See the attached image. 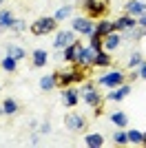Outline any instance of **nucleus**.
Wrapping results in <instances>:
<instances>
[{
	"instance_id": "obj_1",
	"label": "nucleus",
	"mask_w": 146,
	"mask_h": 148,
	"mask_svg": "<svg viewBox=\"0 0 146 148\" xmlns=\"http://www.w3.org/2000/svg\"><path fill=\"white\" fill-rule=\"evenodd\" d=\"M55 25H58V20H55V18H40V20H36V22L31 25V33H36V36H47V33H53V31H55Z\"/></svg>"
},
{
	"instance_id": "obj_2",
	"label": "nucleus",
	"mask_w": 146,
	"mask_h": 148,
	"mask_svg": "<svg viewBox=\"0 0 146 148\" xmlns=\"http://www.w3.org/2000/svg\"><path fill=\"white\" fill-rule=\"evenodd\" d=\"M73 29L80 31V33H84V36H91L93 31H95V25H93L91 20H86V18H75L73 20Z\"/></svg>"
},
{
	"instance_id": "obj_3",
	"label": "nucleus",
	"mask_w": 146,
	"mask_h": 148,
	"mask_svg": "<svg viewBox=\"0 0 146 148\" xmlns=\"http://www.w3.org/2000/svg\"><path fill=\"white\" fill-rule=\"evenodd\" d=\"M80 77H82V71H67V73H60V75H55L58 84H62V86H69L71 82H78Z\"/></svg>"
},
{
	"instance_id": "obj_4",
	"label": "nucleus",
	"mask_w": 146,
	"mask_h": 148,
	"mask_svg": "<svg viewBox=\"0 0 146 148\" xmlns=\"http://www.w3.org/2000/svg\"><path fill=\"white\" fill-rule=\"evenodd\" d=\"M122 82H124V75L122 73H106L100 77V84H104V86H120Z\"/></svg>"
},
{
	"instance_id": "obj_5",
	"label": "nucleus",
	"mask_w": 146,
	"mask_h": 148,
	"mask_svg": "<svg viewBox=\"0 0 146 148\" xmlns=\"http://www.w3.org/2000/svg\"><path fill=\"white\" fill-rule=\"evenodd\" d=\"M95 56H97V49H93V47L84 49V47H82V51H80V58H78V62L82 64V66H89V64H93Z\"/></svg>"
},
{
	"instance_id": "obj_6",
	"label": "nucleus",
	"mask_w": 146,
	"mask_h": 148,
	"mask_svg": "<svg viewBox=\"0 0 146 148\" xmlns=\"http://www.w3.org/2000/svg\"><path fill=\"white\" fill-rule=\"evenodd\" d=\"M80 51H82L80 42H75V40H73L71 44H67V51H64V60H69V62H78Z\"/></svg>"
},
{
	"instance_id": "obj_7",
	"label": "nucleus",
	"mask_w": 146,
	"mask_h": 148,
	"mask_svg": "<svg viewBox=\"0 0 146 148\" xmlns=\"http://www.w3.org/2000/svg\"><path fill=\"white\" fill-rule=\"evenodd\" d=\"M71 42H73V33H71V31H60V33L55 36L53 47H55V49H60V47H67V44H71Z\"/></svg>"
},
{
	"instance_id": "obj_8",
	"label": "nucleus",
	"mask_w": 146,
	"mask_h": 148,
	"mask_svg": "<svg viewBox=\"0 0 146 148\" xmlns=\"http://www.w3.org/2000/svg\"><path fill=\"white\" fill-rule=\"evenodd\" d=\"M84 7H86V11L91 13V16H102L104 13V5L97 2V0H84Z\"/></svg>"
},
{
	"instance_id": "obj_9",
	"label": "nucleus",
	"mask_w": 146,
	"mask_h": 148,
	"mask_svg": "<svg viewBox=\"0 0 146 148\" xmlns=\"http://www.w3.org/2000/svg\"><path fill=\"white\" fill-rule=\"evenodd\" d=\"M113 31H115V25H113V22H109V20H102V22L95 27V33H100L102 38L109 36V33H113Z\"/></svg>"
},
{
	"instance_id": "obj_10",
	"label": "nucleus",
	"mask_w": 146,
	"mask_h": 148,
	"mask_svg": "<svg viewBox=\"0 0 146 148\" xmlns=\"http://www.w3.org/2000/svg\"><path fill=\"white\" fill-rule=\"evenodd\" d=\"M117 44H120V36L117 33H109V36H104V42H102V49L111 51V49H115Z\"/></svg>"
},
{
	"instance_id": "obj_11",
	"label": "nucleus",
	"mask_w": 146,
	"mask_h": 148,
	"mask_svg": "<svg viewBox=\"0 0 146 148\" xmlns=\"http://www.w3.org/2000/svg\"><path fill=\"white\" fill-rule=\"evenodd\" d=\"M67 126H69L71 130L84 128V117H80V115H69V117H67Z\"/></svg>"
},
{
	"instance_id": "obj_12",
	"label": "nucleus",
	"mask_w": 146,
	"mask_h": 148,
	"mask_svg": "<svg viewBox=\"0 0 146 148\" xmlns=\"http://www.w3.org/2000/svg\"><path fill=\"white\" fill-rule=\"evenodd\" d=\"M84 99H86V104H91V106H100V95L91 86H84Z\"/></svg>"
},
{
	"instance_id": "obj_13",
	"label": "nucleus",
	"mask_w": 146,
	"mask_h": 148,
	"mask_svg": "<svg viewBox=\"0 0 146 148\" xmlns=\"http://www.w3.org/2000/svg\"><path fill=\"white\" fill-rule=\"evenodd\" d=\"M144 11H146V5H144V2H137V0L126 2V13H144Z\"/></svg>"
},
{
	"instance_id": "obj_14",
	"label": "nucleus",
	"mask_w": 146,
	"mask_h": 148,
	"mask_svg": "<svg viewBox=\"0 0 146 148\" xmlns=\"http://www.w3.org/2000/svg\"><path fill=\"white\" fill-rule=\"evenodd\" d=\"M128 93H131V86H122L120 91H111V93H109V99H113V102H120L122 97H126Z\"/></svg>"
},
{
	"instance_id": "obj_15",
	"label": "nucleus",
	"mask_w": 146,
	"mask_h": 148,
	"mask_svg": "<svg viewBox=\"0 0 146 148\" xmlns=\"http://www.w3.org/2000/svg\"><path fill=\"white\" fill-rule=\"evenodd\" d=\"M55 84H58L55 75H47V77H42V80H40V88H42V91H51Z\"/></svg>"
},
{
	"instance_id": "obj_16",
	"label": "nucleus",
	"mask_w": 146,
	"mask_h": 148,
	"mask_svg": "<svg viewBox=\"0 0 146 148\" xmlns=\"http://www.w3.org/2000/svg\"><path fill=\"white\" fill-rule=\"evenodd\" d=\"M104 144L102 135H97V133H93V135H86V146H93V148H100Z\"/></svg>"
},
{
	"instance_id": "obj_17",
	"label": "nucleus",
	"mask_w": 146,
	"mask_h": 148,
	"mask_svg": "<svg viewBox=\"0 0 146 148\" xmlns=\"http://www.w3.org/2000/svg\"><path fill=\"white\" fill-rule=\"evenodd\" d=\"M62 99H64V104H67V106H73V104H78V93L69 88V91H64Z\"/></svg>"
},
{
	"instance_id": "obj_18",
	"label": "nucleus",
	"mask_w": 146,
	"mask_h": 148,
	"mask_svg": "<svg viewBox=\"0 0 146 148\" xmlns=\"http://www.w3.org/2000/svg\"><path fill=\"white\" fill-rule=\"evenodd\" d=\"M44 62H47V53H44L42 49L33 51V64H36V66L40 69V66H44Z\"/></svg>"
},
{
	"instance_id": "obj_19",
	"label": "nucleus",
	"mask_w": 146,
	"mask_h": 148,
	"mask_svg": "<svg viewBox=\"0 0 146 148\" xmlns=\"http://www.w3.org/2000/svg\"><path fill=\"white\" fill-rule=\"evenodd\" d=\"M16 111H18V104H16L13 99H5V102H2V113H7V115H13Z\"/></svg>"
},
{
	"instance_id": "obj_20",
	"label": "nucleus",
	"mask_w": 146,
	"mask_h": 148,
	"mask_svg": "<svg viewBox=\"0 0 146 148\" xmlns=\"http://www.w3.org/2000/svg\"><path fill=\"white\" fill-rule=\"evenodd\" d=\"M111 122L115 124V126H126V115H124V113L122 111H117V113H113V115H111Z\"/></svg>"
},
{
	"instance_id": "obj_21",
	"label": "nucleus",
	"mask_w": 146,
	"mask_h": 148,
	"mask_svg": "<svg viewBox=\"0 0 146 148\" xmlns=\"http://www.w3.org/2000/svg\"><path fill=\"white\" fill-rule=\"evenodd\" d=\"M133 25H135V20L128 18V16H124V18H120V20L115 22V29H131Z\"/></svg>"
},
{
	"instance_id": "obj_22",
	"label": "nucleus",
	"mask_w": 146,
	"mask_h": 148,
	"mask_svg": "<svg viewBox=\"0 0 146 148\" xmlns=\"http://www.w3.org/2000/svg\"><path fill=\"white\" fill-rule=\"evenodd\" d=\"M71 13H73V7L67 5V7H62V9H58V11H55V20H64V18H69Z\"/></svg>"
},
{
	"instance_id": "obj_23",
	"label": "nucleus",
	"mask_w": 146,
	"mask_h": 148,
	"mask_svg": "<svg viewBox=\"0 0 146 148\" xmlns=\"http://www.w3.org/2000/svg\"><path fill=\"white\" fill-rule=\"evenodd\" d=\"M109 56L104 53V51H97V56H95V60H93V64H97V66H106L109 64Z\"/></svg>"
},
{
	"instance_id": "obj_24",
	"label": "nucleus",
	"mask_w": 146,
	"mask_h": 148,
	"mask_svg": "<svg viewBox=\"0 0 146 148\" xmlns=\"http://www.w3.org/2000/svg\"><path fill=\"white\" fill-rule=\"evenodd\" d=\"M128 135V142L133 144H144V135H142L140 130H131V133H126Z\"/></svg>"
},
{
	"instance_id": "obj_25",
	"label": "nucleus",
	"mask_w": 146,
	"mask_h": 148,
	"mask_svg": "<svg viewBox=\"0 0 146 148\" xmlns=\"http://www.w3.org/2000/svg\"><path fill=\"white\" fill-rule=\"evenodd\" d=\"M89 38H91V47H93V49L102 51V36H100V33H95V31H93V33H91V36H89Z\"/></svg>"
},
{
	"instance_id": "obj_26",
	"label": "nucleus",
	"mask_w": 146,
	"mask_h": 148,
	"mask_svg": "<svg viewBox=\"0 0 146 148\" xmlns=\"http://www.w3.org/2000/svg\"><path fill=\"white\" fill-rule=\"evenodd\" d=\"M13 18H11V13L9 11H0V27H11Z\"/></svg>"
},
{
	"instance_id": "obj_27",
	"label": "nucleus",
	"mask_w": 146,
	"mask_h": 148,
	"mask_svg": "<svg viewBox=\"0 0 146 148\" xmlns=\"http://www.w3.org/2000/svg\"><path fill=\"white\" fill-rule=\"evenodd\" d=\"M2 69H5V71H9V73H11V71H16V60H13L11 56L5 58V60H2Z\"/></svg>"
},
{
	"instance_id": "obj_28",
	"label": "nucleus",
	"mask_w": 146,
	"mask_h": 148,
	"mask_svg": "<svg viewBox=\"0 0 146 148\" xmlns=\"http://www.w3.org/2000/svg\"><path fill=\"white\" fill-rule=\"evenodd\" d=\"M9 56H11L13 60H22V58H24V49H20V47H11V49H9Z\"/></svg>"
},
{
	"instance_id": "obj_29",
	"label": "nucleus",
	"mask_w": 146,
	"mask_h": 148,
	"mask_svg": "<svg viewBox=\"0 0 146 148\" xmlns=\"http://www.w3.org/2000/svg\"><path fill=\"white\" fill-rule=\"evenodd\" d=\"M11 29L13 31H22L24 29V22H22V20H13V22H11Z\"/></svg>"
},
{
	"instance_id": "obj_30",
	"label": "nucleus",
	"mask_w": 146,
	"mask_h": 148,
	"mask_svg": "<svg viewBox=\"0 0 146 148\" xmlns=\"http://www.w3.org/2000/svg\"><path fill=\"white\" fill-rule=\"evenodd\" d=\"M115 142L117 144H126L128 142V135H126V133H117V135H115Z\"/></svg>"
},
{
	"instance_id": "obj_31",
	"label": "nucleus",
	"mask_w": 146,
	"mask_h": 148,
	"mask_svg": "<svg viewBox=\"0 0 146 148\" xmlns=\"http://www.w3.org/2000/svg\"><path fill=\"white\" fill-rule=\"evenodd\" d=\"M128 64H131V66H137V64H140V53H135V56L131 58V62H128Z\"/></svg>"
},
{
	"instance_id": "obj_32",
	"label": "nucleus",
	"mask_w": 146,
	"mask_h": 148,
	"mask_svg": "<svg viewBox=\"0 0 146 148\" xmlns=\"http://www.w3.org/2000/svg\"><path fill=\"white\" fill-rule=\"evenodd\" d=\"M140 75L146 80V64H142V66H140Z\"/></svg>"
},
{
	"instance_id": "obj_33",
	"label": "nucleus",
	"mask_w": 146,
	"mask_h": 148,
	"mask_svg": "<svg viewBox=\"0 0 146 148\" xmlns=\"http://www.w3.org/2000/svg\"><path fill=\"white\" fill-rule=\"evenodd\" d=\"M140 25H142V27L146 29V16H142V18H140Z\"/></svg>"
},
{
	"instance_id": "obj_34",
	"label": "nucleus",
	"mask_w": 146,
	"mask_h": 148,
	"mask_svg": "<svg viewBox=\"0 0 146 148\" xmlns=\"http://www.w3.org/2000/svg\"><path fill=\"white\" fill-rule=\"evenodd\" d=\"M0 113H2V106H0Z\"/></svg>"
},
{
	"instance_id": "obj_35",
	"label": "nucleus",
	"mask_w": 146,
	"mask_h": 148,
	"mask_svg": "<svg viewBox=\"0 0 146 148\" xmlns=\"http://www.w3.org/2000/svg\"><path fill=\"white\" fill-rule=\"evenodd\" d=\"M0 5H2V0H0Z\"/></svg>"
},
{
	"instance_id": "obj_36",
	"label": "nucleus",
	"mask_w": 146,
	"mask_h": 148,
	"mask_svg": "<svg viewBox=\"0 0 146 148\" xmlns=\"http://www.w3.org/2000/svg\"><path fill=\"white\" fill-rule=\"evenodd\" d=\"M140 2H144V0H140Z\"/></svg>"
}]
</instances>
